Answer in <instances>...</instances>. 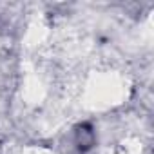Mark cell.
Returning <instances> with one entry per match:
<instances>
[{"instance_id":"1","label":"cell","mask_w":154,"mask_h":154,"mask_svg":"<svg viewBox=\"0 0 154 154\" xmlns=\"http://www.w3.org/2000/svg\"><path fill=\"white\" fill-rule=\"evenodd\" d=\"M76 145H78V149L82 152L94 145V132H93V129L89 125L78 127V131H76Z\"/></svg>"}]
</instances>
